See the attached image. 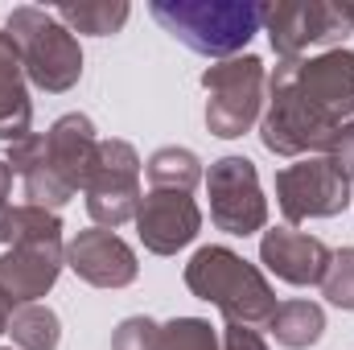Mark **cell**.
Here are the masks:
<instances>
[{
    "mask_svg": "<svg viewBox=\"0 0 354 350\" xmlns=\"http://www.w3.org/2000/svg\"><path fill=\"white\" fill-rule=\"evenodd\" d=\"M223 350H268V342L260 338V330L227 326V330H223Z\"/></svg>",
    "mask_w": 354,
    "mask_h": 350,
    "instance_id": "obj_25",
    "label": "cell"
},
{
    "mask_svg": "<svg viewBox=\"0 0 354 350\" xmlns=\"http://www.w3.org/2000/svg\"><path fill=\"white\" fill-rule=\"evenodd\" d=\"M8 190H12V169H8V161H0V243H4V214L12 210L8 206Z\"/></svg>",
    "mask_w": 354,
    "mask_h": 350,
    "instance_id": "obj_26",
    "label": "cell"
},
{
    "mask_svg": "<svg viewBox=\"0 0 354 350\" xmlns=\"http://www.w3.org/2000/svg\"><path fill=\"white\" fill-rule=\"evenodd\" d=\"M12 309H17V305H12V301H8V297L0 293V334H8V322H12Z\"/></svg>",
    "mask_w": 354,
    "mask_h": 350,
    "instance_id": "obj_27",
    "label": "cell"
},
{
    "mask_svg": "<svg viewBox=\"0 0 354 350\" xmlns=\"http://www.w3.org/2000/svg\"><path fill=\"white\" fill-rule=\"evenodd\" d=\"M260 140L276 157H305L330 149L334 132L354 111V50L280 62L268 79Z\"/></svg>",
    "mask_w": 354,
    "mask_h": 350,
    "instance_id": "obj_1",
    "label": "cell"
},
{
    "mask_svg": "<svg viewBox=\"0 0 354 350\" xmlns=\"http://www.w3.org/2000/svg\"><path fill=\"white\" fill-rule=\"evenodd\" d=\"M153 21L202 58H239L264 25V4L252 0H153Z\"/></svg>",
    "mask_w": 354,
    "mask_h": 350,
    "instance_id": "obj_4",
    "label": "cell"
},
{
    "mask_svg": "<svg viewBox=\"0 0 354 350\" xmlns=\"http://www.w3.org/2000/svg\"><path fill=\"white\" fill-rule=\"evenodd\" d=\"M62 268H66L62 239H21V243H8V252L0 256V293L12 305H37V297H46L58 284Z\"/></svg>",
    "mask_w": 354,
    "mask_h": 350,
    "instance_id": "obj_12",
    "label": "cell"
},
{
    "mask_svg": "<svg viewBox=\"0 0 354 350\" xmlns=\"http://www.w3.org/2000/svg\"><path fill=\"white\" fill-rule=\"evenodd\" d=\"M157 350H223L206 317H174L157 326Z\"/></svg>",
    "mask_w": 354,
    "mask_h": 350,
    "instance_id": "obj_21",
    "label": "cell"
},
{
    "mask_svg": "<svg viewBox=\"0 0 354 350\" xmlns=\"http://www.w3.org/2000/svg\"><path fill=\"white\" fill-rule=\"evenodd\" d=\"M326 157L334 161V169L346 177V181H354V111L346 116V124L334 132V140H330Z\"/></svg>",
    "mask_w": 354,
    "mask_h": 350,
    "instance_id": "obj_24",
    "label": "cell"
},
{
    "mask_svg": "<svg viewBox=\"0 0 354 350\" xmlns=\"http://www.w3.org/2000/svg\"><path fill=\"white\" fill-rule=\"evenodd\" d=\"M206 87V128L223 140H235L243 132H252V124L264 111V91H268V71L256 54H239L227 58L218 66H206L202 75Z\"/></svg>",
    "mask_w": 354,
    "mask_h": 350,
    "instance_id": "obj_6",
    "label": "cell"
},
{
    "mask_svg": "<svg viewBox=\"0 0 354 350\" xmlns=\"http://www.w3.org/2000/svg\"><path fill=\"white\" fill-rule=\"evenodd\" d=\"M276 206L288 223L334 219L351 206V181L334 169L330 157H301L276 174Z\"/></svg>",
    "mask_w": 354,
    "mask_h": 350,
    "instance_id": "obj_10",
    "label": "cell"
},
{
    "mask_svg": "<svg viewBox=\"0 0 354 350\" xmlns=\"http://www.w3.org/2000/svg\"><path fill=\"white\" fill-rule=\"evenodd\" d=\"M111 350H157V322L124 317L111 334Z\"/></svg>",
    "mask_w": 354,
    "mask_h": 350,
    "instance_id": "obj_23",
    "label": "cell"
},
{
    "mask_svg": "<svg viewBox=\"0 0 354 350\" xmlns=\"http://www.w3.org/2000/svg\"><path fill=\"white\" fill-rule=\"evenodd\" d=\"M185 288L194 297L210 301L227 317V326L264 330L276 317V293H272L268 276L223 243L194 252V260L185 264Z\"/></svg>",
    "mask_w": 354,
    "mask_h": 350,
    "instance_id": "obj_3",
    "label": "cell"
},
{
    "mask_svg": "<svg viewBox=\"0 0 354 350\" xmlns=\"http://www.w3.org/2000/svg\"><path fill=\"white\" fill-rule=\"evenodd\" d=\"M140 210V157L128 140H99V157L87 181V214L115 231Z\"/></svg>",
    "mask_w": 354,
    "mask_h": 350,
    "instance_id": "obj_9",
    "label": "cell"
},
{
    "mask_svg": "<svg viewBox=\"0 0 354 350\" xmlns=\"http://www.w3.org/2000/svg\"><path fill=\"white\" fill-rule=\"evenodd\" d=\"M338 8H342V17L351 21V29H354V0H338Z\"/></svg>",
    "mask_w": 354,
    "mask_h": 350,
    "instance_id": "obj_28",
    "label": "cell"
},
{
    "mask_svg": "<svg viewBox=\"0 0 354 350\" xmlns=\"http://www.w3.org/2000/svg\"><path fill=\"white\" fill-rule=\"evenodd\" d=\"M4 33L12 37V46L21 50V62H25V79L37 91H50V95H62L83 79V50H79V37L46 8H33V4H21L8 12L4 21Z\"/></svg>",
    "mask_w": 354,
    "mask_h": 350,
    "instance_id": "obj_5",
    "label": "cell"
},
{
    "mask_svg": "<svg viewBox=\"0 0 354 350\" xmlns=\"http://www.w3.org/2000/svg\"><path fill=\"white\" fill-rule=\"evenodd\" d=\"M264 29L280 62L301 58L309 46L338 50V42L346 33H354L351 21L338 8V0H276V4H264Z\"/></svg>",
    "mask_w": 354,
    "mask_h": 350,
    "instance_id": "obj_7",
    "label": "cell"
},
{
    "mask_svg": "<svg viewBox=\"0 0 354 350\" xmlns=\"http://www.w3.org/2000/svg\"><path fill=\"white\" fill-rule=\"evenodd\" d=\"M136 231L153 256H177L181 248H189L198 239L202 210L181 190H149L136 210Z\"/></svg>",
    "mask_w": 354,
    "mask_h": 350,
    "instance_id": "obj_11",
    "label": "cell"
},
{
    "mask_svg": "<svg viewBox=\"0 0 354 350\" xmlns=\"http://www.w3.org/2000/svg\"><path fill=\"white\" fill-rule=\"evenodd\" d=\"M128 4L124 0H62L54 17L71 33H91V37H111L128 25Z\"/></svg>",
    "mask_w": 354,
    "mask_h": 350,
    "instance_id": "obj_17",
    "label": "cell"
},
{
    "mask_svg": "<svg viewBox=\"0 0 354 350\" xmlns=\"http://www.w3.org/2000/svg\"><path fill=\"white\" fill-rule=\"evenodd\" d=\"M66 268L95 288H128L140 272L136 252L115 231H103V227L79 231L66 243Z\"/></svg>",
    "mask_w": 354,
    "mask_h": 350,
    "instance_id": "obj_13",
    "label": "cell"
},
{
    "mask_svg": "<svg viewBox=\"0 0 354 350\" xmlns=\"http://www.w3.org/2000/svg\"><path fill=\"white\" fill-rule=\"evenodd\" d=\"M8 338L17 350H58L62 322L50 305H17L8 322Z\"/></svg>",
    "mask_w": 354,
    "mask_h": 350,
    "instance_id": "obj_18",
    "label": "cell"
},
{
    "mask_svg": "<svg viewBox=\"0 0 354 350\" xmlns=\"http://www.w3.org/2000/svg\"><path fill=\"white\" fill-rule=\"evenodd\" d=\"M322 293H326L330 305L354 313V248H342V252L330 256V268L322 276Z\"/></svg>",
    "mask_w": 354,
    "mask_h": 350,
    "instance_id": "obj_22",
    "label": "cell"
},
{
    "mask_svg": "<svg viewBox=\"0 0 354 350\" xmlns=\"http://www.w3.org/2000/svg\"><path fill=\"white\" fill-rule=\"evenodd\" d=\"M95 157H99V136L83 111L54 120L46 136L29 132L25 140L8 145V169L25 181V198L46 210H58L79 190H87Z\"/></svg>",
    "mask_w": 354,
    "mask_h": 350,
    "instance_id": "obj_2",
    "label": "cell"
},
{
    "mask_svg": "<svg viewBox=\"0 0 354 350\" xmlns=\"http://www.w3.org/2000/svg\"><path fill=\"white\" fill-rule=\"evenodd\" d=\"M330 248L317 239V235H305V231H292V227H276V231H264L260 239V264L276 280L284 284H322L326 268H330Z\"/></svg>",
    "mask_w": 354,
    "mask_h": 350,
    "instance_id": "obj_14",
    "label": "cell"
},
{
    "mask_svg": "<svg viewBox=\"0 0 354 350\" xmlns=\"http://www.w3.org/2000/svg\"><path fill=\"white\" fill-rule=\"evenodd\" d=\"M21 239H62V219L46 206H12L4 214V243H21Z\"/></svg>",
    "mask_w": 354,
    "mask_h": 350,
    "instance_id": "obj_20",
    "label": "cell"
},
{
    "mask_svg": "<svg viewBox=\"0 0 354 350\" xmlns=\"http://www.w3.org/2000/svg\"><path fill=\"white\" fill-rule=\"evenodd\" d=\"M33 124V103H29V79L21 50L12 46L8 33H0V140L17 145L29 136Z\"/></svg>",
    "mask_w": 354,
    "mask_h": 350,
    "instance_id": "obj_15",
    "label": "cell"
},
{
    "mask_svg": "<svg viewBox=\"0 0 354 350\" xmlns=\"http://www.w3.org/2000/svg\"><path fill=\"white\" fill-rule=\"evenodd\" d=\"M268 330L280 347L309 350L326 334V309L313 301H284V305H276V317L268 322Z\"/></svg>",
    "mask_w": 354,
    "mask_h": 350,
    "instance_id": "obj_16",
    "label": "cell"
},
{
    "mask_svg": "<svg viewBox=\"0 0 354 350\" xmlns=\"http://www.w3.org/2000/svg\"><path fill=\"white\" fill-rule=\"evenodd\" d=\"M210 194V223L227 235H256L268 223V198L260 190V174L248 157H218L206 174Z\"/></svg>",
    "mask_w": 354,
    "mask_h": 350,
    "instance_id": "obj_8",
    "label": "cell"
},
{
    "mask_svg": "<svg viewBox=\"0 0 354 350\" xmlns=\"http://www.w3.org/2000/svg\"><path fill=\"white\" fill-rule=\"evenodd\" d=\"M145 174H149V185L153 190H181V194H189L198 181H202V161L189 153V149H157L153 157H149V165H145Z\"/></svg>",
    "mask_w": 354,
    "mask_h": 350,
    "instance_id": "obj_19",
    "label": "cell"
}]
</instances>
